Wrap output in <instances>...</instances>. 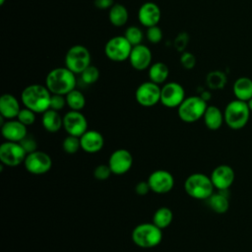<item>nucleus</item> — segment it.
Returning <instances> with one entry per match:
<instances>
[{
    "instance_id": "nucleus-1",
    "label": "nucleus",
    "mask_w": 252,
    "mask_h": 252,
    "mask_svg": "<svg viewBox=\"0 0 252 252\" xmlns=\"http://www.w3.org/2000/svg\"><path fill=\"white\" fill-rule=\"evenodd\" d=\"M51 93L44 85L32 84L27 86L21 94V101L25 107L35 113H43L50 108Z\"/></svg>"
},
{
    "instance_id": "nucleus-2",
    "label": "nucleus",
    "mask_w": 252,
    "mask_h": 252,
    "mask_svg": "<svg viewBox=\"0 0 252 252\" xmlns=\"http://www.w3.org/2000/svg\"><path fill=\"white\" fill-rule=\"evenodd\" d=\"M76 74L67 67H57L48 72L45 78V86L53 94L66 95L76 89Z\"/></svg>"
},
{
    "instance_id": "nucleus-3",
    "label": "nucleus",
    "mask_w": 252,
    "mask_h": 252,
    "mask_svg": "<svg viewBox=\"0 0 252 252\" xmlns=\"http://www.w3.org/2000/svg\"><path fill=\"white\" fill-rule=\"evenodd\" d=\"M162 229L152 222H143L136 225L131 233L134 244L141 248H154L162 240Z\"/></svg>"
},
{
    "instance_id": "nucleus-4",
    "label": "nucleus",
    "mask_w": 252,
    "mask_h": 252,
    "mask_svg": "<svg viewBox=\"0 0 252 252\" xmlns=\"http://www.w3.org/2000/svg\"><path fill=\"white\" fill-rule=\"evenodd\" d=\"M250 109L248 103L243 100L233 99L229 101L223 111L224 123L233 130L243 128L249 121Z\"/></svg>"
},
{
    "instance_id": "nucleus-5",
    "label": "nucleus",
    "mask_w": 252,
    "mask_h": 252,
    "mask_svg": "<svg viewBox=\"0 0 252 252\" xmlns=\"http://www.w3.org/2000/svg\"><path fill=\"white\" fill-rule=\"evenodd\" d=\"M211 177L200 172L190 174L184 181V190L188 196L198 200H207L214 193Z\"/></svg>"
},
{
    "instance_id": "nucleus-6",
    "label": "nucleus",
    "mask_w": 252,
    "mask_h": 252,
    "mask_svg": "<svg viewBox=\"0 0 252 252\" xmlns=\"http://www.w3.org/2000/svg\"><path fill=\"white\" fill-rule=\"evenodd\" d=\"M207 107V101L201 95H191L185 97L177 107V114L183 122L194 123L203 118Z\"/></svg>"
},
{
    "instance_id": "nucleus-7",
    "label": "nucleus",
    "mask_w": 252,
    "mask_h": 252,
    "mask_svg": "<svg viewBox=\"0 0 252 252\" xmlns=\"http://www.w3.org/2000/svg\"><path fill=\"white\" fill-rule=\"evenodd\" d=\"M91 59L89 49L82 44H76L71 46L65 54V67L75 74H81L91 65Z\"/></svg>"
},
{
    "instance_id": "nucleus-8",
    "label": "nucleus",
    "mask_w": 252,
    "mask_h": 252,
    "mask_svg": "<svg viewBox=\"0 0 252 252\" xmlns=\"http://www.w3.org/2000/svg\"><path fill=\"white\" fill-rule=\"evenodd\" d=\"M132 47L124 35H115L106 41L104 54L113 62H123L128 60Z\"/></svg>"
},
{
    "instance_id": "nucleus-9",
    "label": "nucleus",
    "mask_w": 252,
    "mask_h": 252,
    "mask_svg": "<svg viewBox=\"0 0 252 252\" xmlns=\"http://www.w3.org/2000/svg\"><path fill=\"white\" fill-rule=\"evenodd\" d=\"M27 153L18 142L6 141L0 146V160L3 165L17 166L24 162Z\"/></svg>"
},
{
    "instance_id": "nucleus-10",
    "label": "nucleus",
    "mask_w": 252,
    "mask_h": 252,
    "mask_svg": "<svg viewBox=\"0 0 252 252\" xmlns=\"http://www.w3.org/2000/svg\"><path fill=\"white\" fill-rule=\"evenodd\" d=\"M136 101L144 107H152L160 102V87L159 85L147 81L138 86L135 92Z\"/></svg>"
},
{
    "instance_id": "nucleus-11",
    "label": "nucleus",
    "mask_w": 252,
    "mask_h": 252,
    "mask_svg": "<svg viewBox=\"0 0 252 252\" xmlns=\"http://www.w3.org/2000/svg\"><path fill=\"white\" fill-rule=\"evenodd\" d=\"M24 165L32 174L40 175L48 172L52 166V159L50 156L42 151H35L26 156Z\"/></svg>"
},
{
    "instance_id": "nucleus-12",
    "label": "nucleus",
    "mask_w": 252,
    "mask_h": 252,
    "mask_svg": "<svg viewBox=\"0 0 252 252\" xmlns=\"http://www.w3.org/2000/svg\"><path fill=\"white\" fill-rule=\"evenodd\" d=\"M184 98V88L177 82L165 83L160 88V103L167 108H177Z\"/></svg>"
},
{
    "instance_id": "nucleus-13",
    "label": "nucleus",
    "mask_w": 252,
    "mask_h": 252,
    "mask_svg": "<svg viewBox=\"0 0 252 252\" xmlns=\"http://www.w3.org/2000/svg\"><path fill=\"white\" fill-rule=\"evenodd\" d=\"M151 191L157 194H165L171 191L174 186L173 175L165 169H157L153 171L147 179Z\"/></svg>"
},
{
    "instance_id": "nucleus-14",
    "label": "nucleus",
    "mask_w": 252,
    "mask_h": 252,
    "mask_svg": "<svg viewBox=\"0 0 252 252\" xmlns=\"http://www.w3.org/2000/svg\"><path fill=\"white\" fill-rule=\"evenodd\" d=\"M63 128L68 135L81 137L88 130V120L78 110H70L63 116Z\"/></svg>"
},
{
    "instance_id": "nucleus-15",
    "label": "nucleus",
    "mask_w": 252,
    "mask_h": 252,
    "mask_svg": "<svg viewBox=\"0 0 252 252\" xmlns=\"http://www.w3.org/2000/svg\"><path fill=\"white\" fill-rule=\"evenodd\" d=\"M107 164L113 174L121 175L131 169L133 165V157L128 150L118 149L110 155Z\"/></svg>"
},
{
    "instance_id": "nucleus-16",
    "label": "nucleus",
    "mask_w": 252,
    "mask_h": 252,
    "mask_svg": "<svg viewBox=\"0 0 252 252\" xmlns=\"http://www.w3.org/2000/svg\"><path fill=\"white\" fill-rule=\"evenodd\" d=\"M213 185L219 191H226L235 178L234 170L227 164H220L215 167L210 175Z\"/></svg>"
},
{
    "instance_id": "nucleus-17",
    "label": "nucleus",
    "mask_w": 252,
    "mask_h": 252,
    "mask_svg": "<svg viewBox=\"0 0 252 252\" xmlns=\"http://www.w3.org/2000/svg\"><path fill=\"white\" fill-rule=\"evenodd\" d=\"M152 51L145 44H138L132 47L128 61L131 67L137 71L149 69L152 64Z\"/></svg>"
},
{
    "instance_id": "nucleus-18",
    "label": "nucleus",
    "mask_w": 252,
    "mask_h": 252,
    "mask_svg": "<svg viewBox=\"0 0 252 252\" xmlns=\"http://www.w3.org/2000/svg\"><path fill=\"white\" fill-rule=\"evenodd\" d=\"M138 21L139 23L146 27L150 28L153 26H157L161 18V11L158 4L155 2H145L142 4L138 10Z\"/></svg>"
},
{
    "instance_id": "nucleus-19",
    "label": "nucleus",
    "mask_w": 252,
    "mask_h": 252,
    "mask_svg": "<svg viewBox=\"0 0 252 252\" xmlns=\"http://www.w3.org/2000/svg\"><path fill=\"white\" fill-rule=\"evenodd\" d=\"M1 134L6 141L20 142L27 135V126L18 119H10L1 124Z\"/></svg>"
},
{
    "instance_id": "nucleus-20",
    "label": "nucleus",
    "mask_w": 252,
    "mask_h": 252,
    "mask_svg": "<svg viewBox=\"0 0 252 252\" xmlns=\"http://www.w3.org/2000/svg\"><path fill=\"white\" fill-rule=\"evenodd\" d=\"M81 149L89 154L99 152L104 145L103 136L96 130H87L81 137Z\"/></svg>"
},
{
    "instance_id": "nucleus-21",
    "label": "nucleus",
    "mask_w": 252,
    "mask_h": 252,
    "mask_svg": "<svg viewBox=\"0 0 252 252\" xmlns=\"http://www.w3.org/2000/svg\"><path fill=\"white\" fill-rule=\"evenodd\" d=\"M21 106L19 100L11 94H4L0 97V115L4 119H16Z\"/></svg>"
},
{
    "instance_id": "nucleus-22",
    "label": "nucleus",
    "mask_w": 252,
    "mask_h": 252,
    "mask_svg": "<svg viewBox=\"0 0 252 252\" xmlns=\"http://www.w3.org/2000/svg\"><path fill=\"white\" fill-rule=\"evenodd\" d=\"M203 120L209 130H219L224 122L223 112L216 105H208L204 113Z\"/></svg>"
},
{
    "instance_id": "nucleus-23",
    "label": "nucleus",
    "mask_w": 252,
    "mask_h": 252,
    "mask_svg": "<svg viewBox=\"0 0 252 252\" xmlns=\"http://www.w3.org/2000/svg\"><path fill=\"white\" fill-rule=\"evenodd\" d=\"M232 92L236 99L248 101L252 98V80L248 77H239L235 80Z\"/></svg>"
},
{
    "instance_id": "nucleus-24",
    "label": "nucleus",
    "mask_w": 252,
    "mask_h": 252,
    "mask_svg": "<svg viewBox=\"0 0 252 252\" xmlns=\"http://www.w3.org/2000/svg\"><path fill=\"white\" fill-rule=\"evenodd\" d=\"M41 123L47 132L56 133L63 126V118L59 114V111L49 108L42 113Z\"/></svg>"
},
{
    "instance_id": "nucleus-25",
    "label": "nucleus",
    "mask_w": 252,
    "mask_h": 252,
    "mask_svg": "<svg viewBox=\"0 0 252 252\" xmlns=\"http://www.w3.org/2000/svg\"><path fill=\"white\" fill-rule=\"evenodd\" d=\"M169 75L168 66L161 61L152 63L148 69V76L150 81L160 85L165 83Z\"/></svg>"
},
{
    "instance_id": "nucleus-26",
    "label": "nucleus",
    "mask_w": 252,
    "mask_h": 252,
    "mask_svg": "<svg viewBox=\"0 0 252 252\" xmlns=\"http://www.w3.org/2000/svg\"><path fill=\"white\" fill-rule=\"evenodd\" d=\"M129 19V13L127 8L119 3H114L108 10V20L114 27H123Z\"/></svg>"
},
{
    "instance_id": "nucleus-27",
    "label": "nucleus",
    "mask_w": 252,
    "mask_h": 252,
    "mask_svg": "<svg viewBox=\"0 0 252 252\" xmlns=\"http://www.w3.org/2000/svg\"><path fill=\"white\" fill-rule=\"evenodd\" d=\"M223 192L224 191H219L218 193H213L207 199L210 209L217 214H223L229 208L228 198L223 194Z\"/></svg>"
},
{
    "instance_id": "nucleus-28",
    "label": "nucleus",
    "mask_w": 252,
    "mask_h": 252,
    "mask_svg": "<svg viewBox=\"0 0 252 252\" xmlns=\"http://www.w3.org/2000/svg\"><path fill=\"white\" fill-rule=\"evenodd\" d=\"M172 220H173V213L167 207L158 208L153 216V222L157 226H158L160 229H163L169 226Z\"/></svg>"
},
{
    "instance_id": "nucleus-29",
    "label": "nucleus",
    "mask_w": 252,
    "mask_h": 252,
    "mask_svg": "<svg viewBox=\"0 0 252 252\" xmlns=\"http://www.w3.org/2000/svg\"><path fill=\"white\" fill-rule=\"evenodd\" d=\"M225 74L220 70H214L207 74L206 84L210 90H221L226 85Z\"/></svg>"
},
{
    "instance_id": "nucleus-30",
    "label": "nucleus",
    "mask_w": 252,
    "mask_h": 252,
    "mask_svg": "<svg viewBox=\"0 0 252 252\" xmlns=\"http://www.w3.org/2000/svg\"><path fill=\"white\" fill-rule=\"evenodd\" d=\"M65 97H66L67 106L71 110L81 111L86 104V97H85L84 94L79 90L74 89L73 91L68 93L65 95Z\"/></svg>"
},
{
    "instance_id": "nucleus-31",
    "label": "nucleus",
    "mask_w": 252,
    "mask_h": 252,
    "mask_svg": "<svg viewBox=\"0 0 252 252\" xmlns=\"http://www.w3.org/2000/svg\"><path fill=\"white\" fill-rule=\"evenodd\" d=\"M123 35L126 37V39L130 42L132 46L141 44L144 37L142 30L137 26H129L125 30Z\"/></svg>"
},
{
    "instance_id": "nucleus-32",
    "label": "nucleus",
    "mask_w": 252,
    "mask_h": 252,
    "mask_svg": "<svg viewBox=\"0 0 252 252\" xmlns=\"http://www.w3.org/2000/svg\"><path fill=\"white\" fill-rule=\"evenodd\" d=\"M62 149L68 155H74L81 149L80 137L68 135L62 142Z\"/></svg>"
},
{
    "instance_id": "nucleus-33",
    "label": "nucleus",
    "mask_w": 252,
    "mask_h": 252,
    "mask_svg": "<svg viewBox=\"0 0 252 252\" xmlns=\"http://www.w3.org/2000/svg\"><path fill=\"white\" fill-rule=\"evenodd\" d=\"M80 75H81V81L85 85H93L99 78V70L97 69V67L94 65H90Z\"/></svg>"
},
{
    "instance_id": "nucleus-34",
    "label": "nucleus",
    "mask_w": 252,
    "mask_h": 252,
    "mask_svg": "<svg viewBox=\"0 0 252 252\" xmlns=\"http://www.w3.org/2000/svg\"><path fill=\"white\" fill-rule=\"evenodd\" d=\"M35 114L36 113L32 109L24 107V108H21L16 119H18L21 123H23L28 127L30 125H32L35 122Z\"/></svg>"
},
{
    "instance_id": "nucleus-35",
    "label": "nucleus",
    "mask_w": 252,
    "mask_h": 252,
    "mask_svg": "<svg viewBox=\"0 0 252 252\" xmlns=\"http://www.w3.org/2000/svg\"><path fill=\"white\" fill-rule=\"evenodd\" d=\"M146 37L151 43L156 44V43H158L161 41V39L163 37V33H162L161 29L157 25V26L147 28Z\"/></svg>"
},
{
    "instance_id": "nucleus-36",
    "label": "nucleus",
    "mask_w": 252,
    "mask_h": 252,
    "mask_svg": "<svg viewBox=\"0 0 252 252\" xmlns=\"http://www.w3.org/2000/svg\"><path fill=\"white\" fill-rule=\"evenodd\" d=\"M179 62L181 64V66L186 69V70H191L195 67L197 59L195 57V55L192 52L189 51H183L180 55L179 58Z\"/></svg>"
},
{
    "instance_id": "nucleus-37",
    "label": "nucleus",
    "mask_w": 252,
    "mask_h": 252,
    "mask_svg": "<svg viewBox=\"0 0 252 252\" xmlns=\"http://www.w3.org/2000/svg\"><path fill=\"white\" fill-rule=\"evenodd\" d=\"M112 173L108 164H98L94 169V177L97 180H106Z\"/></svg>"
},
{
    "instance_id": "nucleus-38",
    "label": "nucleus",
    "mask_w": 252,
    "mask_h": 252,
    "mask_svg": "<svg viewBox=\"0 0 252 252\" xmlns=\"http://www.w3.org/2000/svg\"><path fill=\"white\" fill-rule=\"evenodd\" d=\"M188 42H189V35H188V33L185 32H181L174 38L173 45H174V48L178 52L182 53L183 51H185V48H186Z\"/></svg>"
},
{
    "instance_id": "nucleus-39",
    "label": "nucleus",
    "mask_w": 252,
    "mask_h": 252,
    "mask_svg": "<svg viewBox=\"0 0 252 252\" xmlns=\"http://www.w3.org/2000/svg\"><path fill=\"white\" fill-rule=\"evenodd\" d=\"M20 145L23 147V149L25 150V152L28 154H31L32 152H35L37 151V143L35 141V139L31 136V135H27L23 140H21L20 142Z\"/></svg>"
},
{
    "instance_id": "nucleus-40",
    "label": "nucleus",
    "mask_w": 252,
    "mask_h": 252,
    "mask_svg": "<svg viewBox=\"0 0 252 252\" xmlns=\"http://www.w3.org/2000/svg\"><path fill=\"white\" fill-rule=\"evenodd\" d=\"M67 105L66 103V97L62 94H51L50 98V108L54 109L56 111H60L64 108V106Z\"/></svg>"
},
{
    "instance_id": "nucleus-41",
    "label": "nucleus",
    "mask_w": 252,
    "mask_h": 252,
    "mask_svg": "<svg viewBox=\"0 0 252 252\" xmlns=\"http://www.w3.org/2000/svg\"><path fill=\"white\" fill-rule=\"evenodd\" d=\"M151 191L148 181H140L135 186V192L140 196H145Z\"/></svg>"
},
{
    "instance_id": "nucleus-42",
    "label": "nucleus",
    "mask_w": 252,
    "mask_h": 252,
    "mask_svg": "<svg viewBox=\"0 0 252 252\" xmlns=\"http://www.w3.org/2000/svg\"><path fill=\"white\" fill-rule=\"evenodd\" d=\"M94 4L99 10H109L114 2L113 0H94Z\"/></svg>"
},
{
    "instance_id": "nucleus-43",
    "label": "nucleus",
    "mask_w": 252,
    "mask_h": 252,
    "mask_svg": "<svg viewBox=\"0 0 252 252\" xmlns=\"http://www.w3.org/2000/svg\"><path fill=\"white\" fill-rule=\"evenodd\" d=\"M247 103H248V106H249L250 111L252 112V98H250V99L247 101Z\"/></svg>"
},
{
    "instance_id": "nucleus-44",
    "label": "nucleus",
    "mask_w": 252,
    "mask_h": 252,
    "mask_svg": "<svg viewBox=\"0 0 252 252\" xmlns=\"http://www.w3.org/2000/svg\"><path fill=\"white\" fill-rule=\"evenodd\" d=\"M5 1H6V0H0V5L2 6V5L5 3Z\"/></svg>"
}]
</instances>
